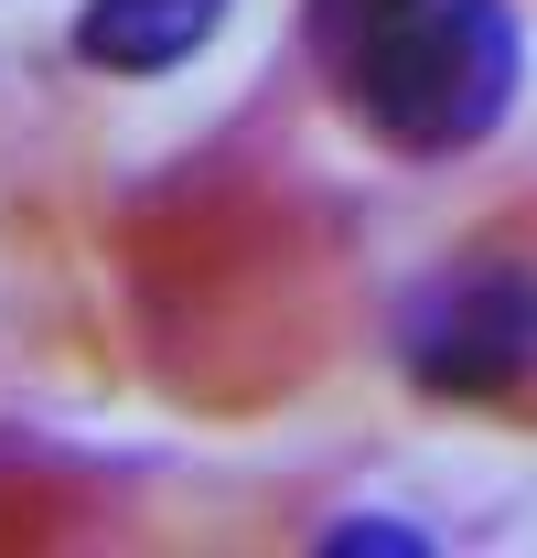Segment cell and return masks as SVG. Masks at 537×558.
<instances>
[{
  "label": "cell",
  "mask_w": 537,
  "mask_h": 558,
  "mask_svg": "<svg viewBox=\"0 0 537 558\" xmlns=\"http://www.w3.org/2000/svg\"><path fill=\"white\" fill-rule=\"evenodd\" d=\"M334 97L408 161H452L505 130L527 86L516 0H312Z\"/></svg>",
  "instance_id": "cell-1"
},
{
  "label": "cell",
  "mask_w": 537,
  "mask_h": 558,
  "mask_svg": "<svg viewBox=\"0 0 537 558\" xmlns=\"http://www.w3.org/2000/svg\"><path fill=\"white\" fill-rule=\"evenodd\" d=\"M398 365L430 398H505L516 376H537V269L463 258L419 279L398 312Z\"/></svg>",
  "instance_id": "cell-2"
},
{
  "label": "cell",
  "mask_w": 537,
  "mask_h": 558,
  "mask_svg": "<svg viewBox=\"0 0 537 558\" xmlns=\"http://www.w3.org/2000/svg\"><path fill=\"white\" fill-rule=\"evenodd\" d=\"M226 11L237 0H75L65 44H75V65H97V75H172L226 33Z\"/></svg>",
  "instance_id": "cell-3"
},
{
  "label": "cell",
  "mask_w": 537,
  "mask_h": 558,
  "mask_svg": "<svg viewBox=\"0 0 537 558\" xmlns=\"http://www.w3.org/2000/svg\"><path fill=\"white\" fill-rule=\"evenodd\" d=\"M323 548H430L419 526H387V515H355V526H334Z\"/></svg>",
  "instance_id": "cell-4"
}]
</instances>
